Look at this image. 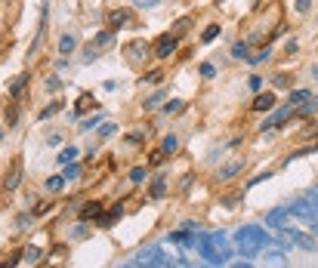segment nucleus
<instances>
[{"label": "nucleus", "instance_id": "28", "mask_svg": "<svg viewBox=\"0 0 318 268\" xmlns=\"http://www.w3.org/2000/svg\"><path fill=\"white\" fill-rule=\"evenodd\" d=\"M90 105H93V96H90V93H84V96H81V102H77V108H74L71 114H74V118H77V114H81L84 108H90Z\"/></svg>", "mask_w": 318, "mask_h": 268}, {"label": "nucleus", "instance_id": "23", "mask_svg": "<svg viewBox=\"0 0 318 268\" xmlns=\"http://www.w3.org/2000/svg\"><path fill=\"white\" fill-rule=\"evenodd\" d=\"M238 253H241V256H257V253H263V247H257V244H238Z\"/></svg>", "mask_w": 318, "mask_h": 268}, {"label": "nucleus", "instance_id": "38", "mask_svg": "<svg viewBox=\"0 0 318 268\" xmlns=\"http://www.w3.org/2000/svg\"><path fill=\"white\" fill-rule=\"evenodd\" d=\"M157 4H161V0H136L139 10H151V7H157Z\"/></svg>", "mask_w": 318, "mask_h": 268}, {"label": "nucleus", "instance_id": "37", "mask_svg": "<svg viewBox=\"0 0 318 268\" xmlns=\"http://www.w3.org/2000/svg\"><path fill=\"white\" fill-rule=\"evenodd\" d=\"M31 225V213H22L19 219H16V228H28Z\"/></svg>", "mask_w": 318, "mask_h": 268}, {"label": "nucleus", "instance_id": "7", "mask_svg": "<svg viewBox=\"0 0 318 268\" xmlns=\"http://www.w3.org/2000/svg\"><path fill=\"white\" fill-rule=\"evenodd\" d=\"M275 105H278V99H275V93L269 90V93H257V99H253V105H250V108L263 114V111H272Z\"/></svg>", "mask_w": 318, "mask_h": 268}, {"label": "nucleus", "instance_id": "42", "mask_svg": "<svg viewBox=\"0 0 318 268\" xmlns=\"http://www.w3.org/2000/svg\"><path fill=\"white\" fill-rule=\"evenodd\" d=\"M142 139H145V136H142V133H130V136H127V142H130V145H139V142H142Z\"/></svg>", "mask_w": 318, "mask_h": 268}, {"label": "nucleus", "instance_id": "13", "mask_svg": "<svg viewBox=\"0 0 318 268\" xmlns=\"http://www.w3.org/2000/svg\"><path fill=\"white\" fill-rule=\"evenodd\" d=\"M74 50H77V41H74L71 34H62V37H59V53H62V56H71Z\"/></svg>", "mask_w": 318, "mask_h": 268}, {"label": "nucleus", "instance_id": "1", "mask_svg": "<svg viewBox=\"0 0 318 268\" xmlns=\"http://www.w3.org/2000/svg\"><path fill=\"white\" fill-rule=\"evenodd\" d=\"M275 238H278V244H281L284 250H291V247H300V250H306V253H315V250H318V241H315L312 235L300 232L297 225L278 228V232H275Z\"/></svg>", "mask_w": 318, "mask_h": 268}, {"label": "nucleus", "instance_id": "27", "mask_svg": "<svg viewBox=\"0 0 318 268\" xmlns=\"http://www.w3.org/2000/svg\"><path fill=\"white\" fill-rule=\"evenodd\" d=\"M272 56V47H263V53H250V59L247 62H253V65H260V62H266Z\"/></svg>", "mask_w": 318, "mask_h": 268}, {"label": "nucleus", "instance_id": "47", "mask_svg": "<svg viewBox=\"0 0 318 268\" xmlns=\"http://www.w3.org/2000/svg\"><path fill=\"white\" fill-rule=\"evenodd\" d=\"M312 78H318V65H312Z\"/></svg>", "mask_w": 318, "mask_h": 268}, {"label": "nucleus", "instance_id": "3", "mask_svg": "<svg viewBox=\"0 0 318 268\" xmlns=\"http://www.w3.org/2000/svg\"><path fill=\"white\" fill-rule=\"evenodd\" d=\"M121 28H136L133 10H111L108 13V31H121Z\"/></svg>", "mask_w": 318, "mask_h": 268}, {"label": "nucleus", "instance_id": "45", "mask_svg": "<svg viewBox=\"0 0 318 268\" xmlns=\"http://www.w3.org/2000/svg\"><path fill=\"white\" fill-rule=\"evenodd\" d=\"M19 176H22V173H13V176L7 179V188H16V185H19Z\"/></svg>", "mask_w": 318, "mask_h": 268}, {"label": "nucleus", "instance_id": "44", "mask_svg": "<svg viewBox=\"0 0 318 268\" xmlns=\"http://www.w3.org/2000/svg\"><path fill=\"white\" fill-rule=\"evenodd\" d=\"M263 87V78H260V74H253V78H250V90H260Z\"/></svg>", "mask_w": 318, "mask_h": 268}, {"label": "nucleus", "instance_id": "35", "mask_svg": "<svg viewBox=\"0 0 318 268\" xmlns=\"http://www.w3.org/2000/svg\"><path fill=\"white\" fill-rule=\"evenodd\" d=\"M272 84H275V87H291V78H288V74H275Z\"/></svg>", "mask_w": 318, "mask_h": 268}, {"label": "nucleus", "instance_id": "46", "mask_svg": "<svg viewBox=\"0 0 318 268\" xmlns=\"http://www.w3.org/2000/svg\"><path fill=\"white\" fill-rule=\"evenodd\" d=\"M114 130H117L114 124H105V127H102V136H114Z\"/></svg>", "mask_w": 318, "mask_h": 268}, {"label": "nucleus", "instance_id": "15", "mask_svg": "<svg viewBox=\"0 0 318 268\" xmlns=\"http://www.w3.org/2000/svg\"><path fill=\"white\" fill-rule=\"evenodd\" d=\"M164 191H167V179H164V176H157L154 185H151V198H154V201H161V198H164Z\"/></svg>", "mask_w": 318, "mask_h": 268}, {"label": "nucleus", "instance_id": "26", "mask_svg": "<svg viewBox=\"0 0 318 268\" xmlns=\"http://www.w3.org/2000/svg\"><path fill=\"white\" fill-rule=\"evenodd\" d=\"M41 256H44V250H41V247H37V244H28V250H25V259H28V262H37Z\"/></svg>", "mask_w": 318, "mask_h": 268}, {"label": "nucleus", "instance_id": "12", "mask_svg": "<svg viewBox=\"0 0 318 268\" xmlns=\"http://www.w3.org/2000/svg\"><path fill=\"white\" fill-rule=\"evenodd\" d=\"M312 111H318V99H315V96H312L309 102H303V105H297V108H294V118H309Z\"/></svg>", "mask_w": 318, "mask_h": 268}, {"label": "nucleus", "instance_id": "6", "mask_svg": "<svg viewBox=\"0 0 318 268\" xmlns=\"http://www.w3.org/2000/svg\"><path fill=\"white\" fill-rule=\"evenodd\" d=\"M291 114H294V105L288 102L284 108H278L275 114H269V118H266V124H263V130H275V127H281V124L291 118Z\"/></svg>", "mask_w": 318, "mask_h": 268}, {"label": "nucleus", "instance_id": "39", "mask_svg": "<svg viewBox=\"0 0 318 268\" xmlns=\"http://www.w3.org/2000/svg\"><path fill=\"white\" fill-rule=\"evenodd\" d=\"M297 50H300V44H297V37H294V41H288V44H284V53H288V56H294Z\"/></svg>", "mask_w": 318, "mask_h": 268}, {"label": "nucleus", "instance_id": "10", "mask_svg": "<svg viewBox=\"0 0 318 268\" xmlns=\"http://www.w3.org/2000/svg\"><path fill=\"white\" fill-rule=\"evenodd\" d=\"M102 216V204L99 201H87L81 207V222H90V219H99Z\"/></svg>", "mask_w": 318, "mask_h": 268}, {"label": "nucleus", "instance_id": "34", "mask_svg": "<svg viewBox=\"0 0 318 268\" xmlns=\"http://www.w3.org/2000/svg\"><path fill=\"white\" fill-rule=\"evenodd\" d=\"M198 71H201V78H213V74H216V68H213L210 62H204V65L198 68Z\"/></svg>", "mask_w": 318, "mask_h": 268}, {"label": "nucleus", "instance_id": "2", "mask_svg": "<svg viewBox=\"0 0 318 268\" xmlns=\"http://www.w3.org/2000/svg\"><path fill=\"white\" fill-rule=\"evenodd\" d=\"M235 241L238 244H257V247H266L269 244V232H263L260 225H241L235 232Z\"/></svg>", "mask_w": 318, "mask_h": 268}, {"label": "nucleus", "instance_id": "19", "mask_svg": "<svg viewBox=\"0 0 318 268\" xmlns=\"http://www.w3.org/2000/svg\"><path fill=\"white\" fill-rule=\"evenodd\" d=\"M176 145H179V139H176V136H164V142H161V155H173Z\"/></svg>", "mask_w": 318, "mask_h": 268}, {"label": "nucleus", "instance_id": "29", "mask_svg": "<svg viewBox=\"0 0 318 268\" xmlns=\"http://www.w3.org/2000/svg\"><path fill=\"white\" fill-rule=\"evenodd\" d=\"M142 81H148V84H161V81H164V71H161V68H154V71H148V74H145Z\"/></svg>", "mask_w": 318, "mask_h": 268}, {"label": "nucleus", "instance_id": "8", "mask_svg": "<svg viewBox=\"0 0 318 268\" xmlns=\"http://www.w3.org/2000/svg\"><path fill=\"white\" fill-rule=\"evenodd\" d=\"M121 216H124V204H114L105 216H99V219H96V225H99V228H111V225H114L117 219H121Z\"/></svg>", "mask_w": 318, "mask_h": 268}, {"label": "nucleus", "instance_id": "43", "mask_svg": "<svg viewBox=\"0 0 318 268\" xmlns=\"http://www.w3.org/2000/svg\"><path fill=\"white\" fill-rule=\"evenodd\" d=\"M229 268H253V265H250V262H247V259H238V262H232V265H229Z\"/></svg>", "mask_w": 318, "mask_h": 268}, {"label": "nucleus", "instance_id": "24", "mask_svg": "<svg viewBox=\"0 0 318 268\" xmlns=\"http://www.w3.org/2000/svg\"><path fill=\"white\" fill-rule=\"evenodd\" d=\"M65 188V176H50L47 179V191H62Z\"/></svg>", "mask_w": 318, "mask_h": 268}, {"label": "nucleus", "instance_id": "21", "mask_svg": "<svg viewBox=\"0 0 318 268\" xmlns=\"http://www.w3.org/2000/svg\"><path fill=\"white\" fill-rule=\"evenodd\" d=\"M232 56H235V59H250V47H247V44H241V41H238V44L232 47Z\"/></svg>", "mask_w": 318, "mask_h": 268}, {"label": "nucleus", "instance_id": "32", "mask_svg": "<svg viewBox=\"0 0 318 268\" xmlns=\"http://www.w3.org/2000/svg\"><path fill=\"white\" fill-rule=\"evenodd\" d=\"M145 179V167H133L130 170V182H142Z\"/></svg>", "mask_w": 318, "mask_h": 268}, {"label": "nucleus", "instance_id": "22", "mask_svg": "<svg viewBox=\"0 0 318 268\" xmlns=\"http://www.w3.org/2000/svg\"><path fill=\"white\" fill-rule=\"evenodd\" d=\"M216 37H219V25H207L204 34H201V44H210V41H216Z\"/></svg>", "mask_w": 318, "mask_h": 268}, {"label": "nucleus", "instance_id": "20", "mask_svg": "<svg viewBox=\"0 0 318 268\" xmlns=\"http://www.w3.org/2000/svg\"><path fill=\"white\" fill-rule=\"evenodd\" d=\"M62 176H65V182H71V179H77V176H81V164H65V170H62Z\"/></svg>", "mask_w": 318, "mask_h": 268}, {"label": "nucleus", "instance_id": "5", "mask_svg": "<svg viewBox=\"0 0 318 268\" xmlns=\"http://www.w3.org/2000/svg\"><path fill=\"white\" fill-rule=\"evenodd\" d=\"M263 265L266 268H288V256H284V247L281 244H269V250H263Z\"/></svg>", "mask_w": 318, "mask_h": 268}, {"label": "nucleus", "instance_id": "11", "mask_svg": "<svg viewBox=\"0 0 318 268\" xmlns=\"http://www.w3.org/2000/svg\"><path fill=\"white\" fill-rule=\"evenodd\" d=\"M127 50H130V53H127V56H130V62H139V59H142V56H145L148 50H154V47H148V44H142V41H136V44H130Z\"/></svg>", "mask_w": 318, "mask_h": 268}, {"label": "nucleus", "instance_id": "48", "mask_svg": "<svg viewBox=\"0 0 318 268\" xmlns=\"http://www.w3.org/2000/svg\"><path fill=\"white\" fill-rule=\"evenodd\" d=\"M201 268H207V265H201Z\"/></svg>", "mask_w": 318, "mask_h": 268}, {"label": "nucleus", "instance_id": "31", "mask_svg": "<svg viewBox=\"0 0 318 268\" xmlns=\"http://www.w3.org/2000/svg\"><path fill=\"white\" fill-rule=\"evenodd\" d=\"M19 262H22V250H16L13 256H7V262H4V268H16Z\"/></svg>", "mask_w": 318, "mask_h": 268}, {"label": "nucleus", "instance_id": "17", "mask_svg": "<svg viewBox=\"0 0 318 268\" xmlns=\"http://www.w3.org/2000/svg\"><path fill=\"white\" fill-rule=\"evenodd\" d=\"M114 44V31H102V34H96V41H93V47H111Z\"/></svg>", "mask_w": 318, "mask_h": 268}, {"label": "nucleus", "instance_id": "25", "mask_svg": "<svg viewBox=\"0 0 318 268\" xmlns=\"http://www.w3.org/2000/svg\"><path fill=\"white\" fill-rule=\"evenodd\" d=\"M71 161H77V148L74 145H68L62 155H59V164H71Z\"/></svg>", "mask_w": 318, "mask_h": 268}, {"label": "nucleus", "instance_id": "36", "mask_svg": "<svg viewBox=\"0 0 318 268\" xmlns=\"http://www.w3.org/2000/svg\"><path fill=\"white\" fill-rule=\"evenodd\" d=\"M179 108H182V102H179V99H170V102H164V111H167V114H170V111H179Z\"/></svg>", "mask_w": 318, "mask_h": 268}, {"label": "nucleus", "instance_id": "33", "mask_svg": "<svg viewBox=\"0 0 318 268\" xmlns=\"http://www.w3.org/2000/svg\"><path fill=\"white\" fill-rule=\"evenodd\" d=\"M47 90H50V93H59V90H62V81H59V78H47Z\"/></svg>", "mask_w": 318, "mask_h": 268}, {"label": "nucleus", "instance_id": "18", "mask_svg": "<svg viewBox=\"0 0 318 268\" xmlns=\"http://www.w3.org/2000/svg\"><path fill=\"white\" fill-rule=\"evenodd\" d=\"M309 99H312V93H309V90H294V93H291V105H294V108H297V105H303V102H309Z\"/></svg>", "mask_w": 318, "mask_h": 268}, {"label": "nucleus", "instance_id": "9", "mask_svg": "<svg viewBox=\"0 0 318 268\" xmlns=\"http://www.w3.org/2000/svg\"><path fill=\"white\" fill-rule=\"evenodd\" d=\"M241 170H244V161H235V164H226V167H222V170L216 173V179H219V182H232V179H235L238 173H241Z\"/></svg>", "mask_w": 318, "mask_h": 268}, {"label": "nucleus", "instance_id": "14", "mask_svg": "<svg viewBox=\"0 0 318 268\" xmlns=\"http://www.w3.org/2000/svg\"><path fill=\"white\" fill-rule=\"evenodd\" d=\"M25 84H28V71H22V78L13 81V87H10V99H19V93L25 90Z\"/></svg>", "mask_w": 318, "mask_h": 268}, {"label": "nucleus", "instance_id": "4", "mask_svg": "<svg viewBox=\"0 0 318 268\" xmlns=\"http://www.w3.org/2000/svg\"><path fill=\"white\" fill-rule=\"evenodd\" d=\"M176 47H179V37L176 34H161L154 41V56L157 59H170L173 53H176Z\"/></svg>", "mask_w": 318, "mask_h": 268}, {"label": "nucleus", "instance_id": "40", "mask_svg": "<svg viewBox=\"0 0 318 268\" xmlns=\"http://www.w3.org/2000/svg\"><path fill=\"white\" fill-rule=\"evenodd\" d=\"M312 10V0H297V13H309Z\"/></svg>", "mask_w": 318, "mask_h": 268}, {"label": "nucleus", "instance_id": "30", "mask_svg": "<svg viewBox=\"0 0 318 268\" xmlns=\"http://www.w3.org/2000/svg\"><path fill=\"white\" fill-rule=\"evenodd\" d=\"M59 108H62V102H50V105H47V108L41 111V121H47V118H53V114H56Z\"/></svg>", "mask_w": 318, "mask_h": 268}, {"label": "nucleus", "instance_id": "41", "mask_svg": "<svg viewBox=\"0 0 318 268\" xmlns=\"http://www.w3.org/2000/svg\"><path fill=\"white\" fill-rule=\"evenodd\" d=\"M96 124H102V121H99V118H90V121H87V124H81V130H84V133H87V130H93V127H96Z\"/></svg>", "mask_w": 318, "mask_h": 268}, {"label": "nucleus", "instance_id": "16", "mask_svg": "<svg viewBox=\"0 0 318 268\" xmlns=\"http://www.w3.org/2000/svg\"><path fill=\"white\" fill-rule=\"evenodd\" d=\"M164 99H167V93H164V90H157V93H151V96L145 99V111H151V108H157V105H161Z\"/></svg>", "mask_w": 318, "mask_h": 268}]
</instances>
